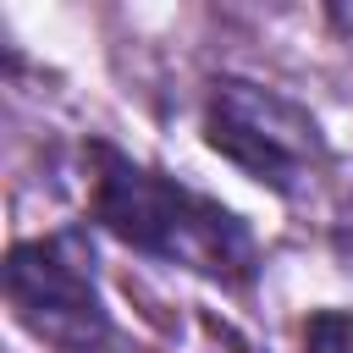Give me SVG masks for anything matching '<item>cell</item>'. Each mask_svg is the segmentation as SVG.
<instances>
[{
    "label": "cell",
    "instance_id": "3",
    "mask_svg": "<svg viewBox=\"0 0 353 353\" xmlns=\"http://www.w3.org/2000/svg\"><path fill=\"white\" fill-rule=\"evenodd\" d=\"M204 143L276 199H298L331 165V138L309 105L254 77H215L204 94Z\"/></svg>",
    "mask_w": 353,
    "mask_h": 353
},
{
    "label": "cell",
    "instance_id": "5",
    "mask_svg": "<svg viewBox=\"0 0 353 353\" xmlns=\"http://www.w3.org/2000/svg\"><path fill=\"white\" fill-rule=\"evenodd\" d=\"M325 17H331V28H342V33L353 39V6H331Z\"/></svg>",
    "mask_w": 353,
    "mask_h": 353
},
{
    "label": "cell",
    "instance_id": "2",
    "mask_svg": "<svg viewBox=\"0 0 353 353\" xmlns=\"http://www.w3.org/2000/svg\"><path fill=\"white\" fill-rule=\"evenodd\" d=\"M88 226H61L6 248V303L11 320L55 353H121L127 336L99 292Z\"/></svg>",
    "mask_w": 353,
    "mask_h": 353
},
{
    "label": "cell",
    "instance_id": "1",
    "mask_svg": "<svg viewBox=\"0 0 353 353\" xmlns=\"http://www.w3.org/2000/svg\"><path fill=\"white\" fill-rule=\"evenodd\" d=\"M83 160H88V215L99 232L210 287H226V292L254 287L259 237L237 210H226L221 199L188 188L182 176L149 160H132L105 138H88Z\"/></svg>",
    "mask_w": 353,
    "mask_h": 353
},
{
    "label": "cell",
    "instance_id": "4",
    "mask_svg": "<svg viewBox=\"0 0 353 353\" xmlns=\"http://www.w3.org/2000/svg\"><path fill=\"white\" fill-rule=\"evenodd\" d=\"M303 353H353V314L347 309H314L303 320Z\"/></svg>",
    "mask_w": 353,
    "mask_h": 353
}]
</instances>
